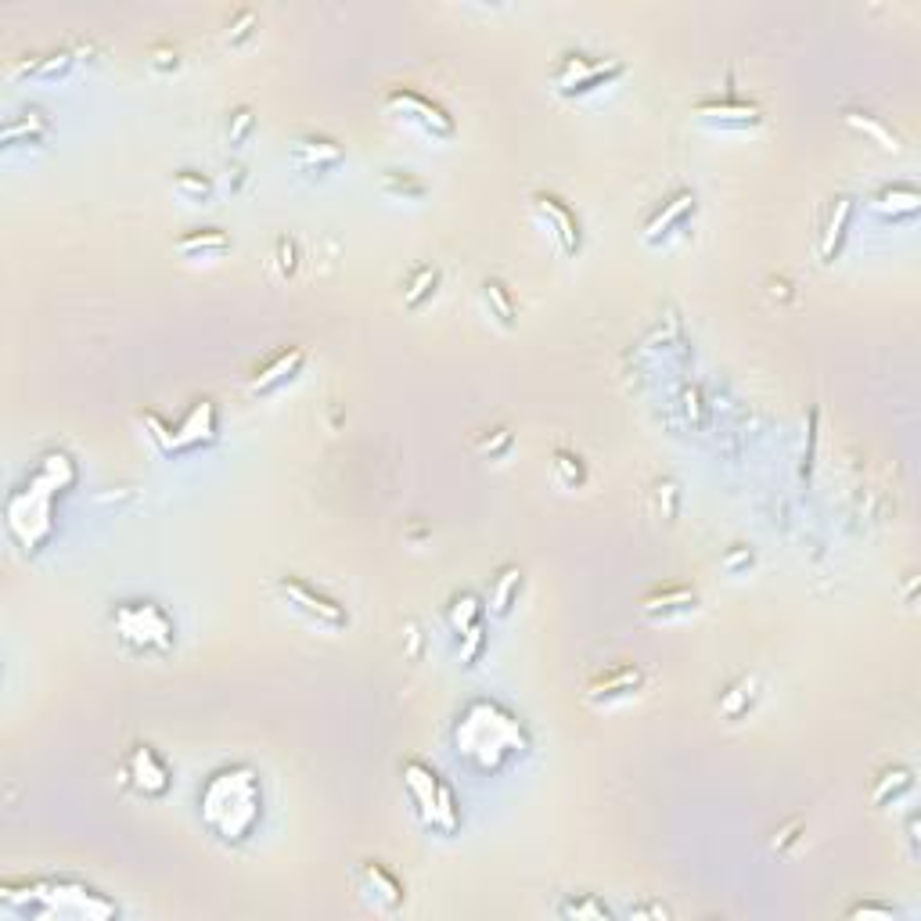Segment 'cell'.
<instances>
[{
	"instance_id": "83f0119b",
	"label": "cell",
	"mask_w": 921,
	"mask_h": 921,
	"mask_svg": "<svg viewBox=\"0 0 921 921\" xmlns=\"http://www.w3.org/2000/svg\"><path fill=\"white\" fill-rule=\"evenodd\" d=\"M173 191H177L184 202H209V195H213V180L206 177V173L198 170H177L173 173Z\"/></svg>"
},
{
	"instance_id": "4dcf8cb0",
	"label": "cell",
	"mask_w": 921,
	"mask_h": 921,
	"mask_svg": "<svg viewBox=\"0 0 921 921\" xmlns=\"http://www.w3.org/2000/svg\"><path fill=\"white\" fill-rule=\"evenodd\" d=\"M551 468H555V479L562 486H583V479H587V472H583V461L576 454H569V450H555V457H551Z\"/></svg>"
},
{
	"instance_id": "e575fe53",
	"label": "cell",
	"mask_w": 921,
	"mask_h": 921,
	"mask_svg": "<svg viewBox=\"0 0 921 921\" xmlns=\"http://www.w3.org/2000/svg\"><path fill=\"white\" fill-rule=\"evenodd\" d=\"M256 26H260V22H256V11H238V15H234L231 22H227L224 40H227L231 47L245 44V40H249V36L256 33Z\"/></svg>"
},
{
	"instance_id": "52a82bcc",
	"label": "cell",
	"mask_w": 921,
	"mask_h": 921,
	"mask_svg": "<svg viewBox=\"0 0 921 921\" xmlns=\"http://www.w3.org/2000/svg\"><path fill=\"white\" fill-rule=\"evenodd\" d=\"M695 119L706 126H716V130H756V126L763 123V112H760V105L727 94L724 101H716V98L698 101Z\"/></svg>"
},
{
	"instance_id": "6da1fadb",
	"label": "cell",
	"mask_w": 921,
	"mask_h": 921,
	"mask_svg": "<svg viewBox=\"0 0 921 921\" xmlns=\"http://www.w3.org/2000/svg\"><path fill=\"white\" fill-rule=\"evenodd\" d=\"M202 817L216 839L242 842L260 817V785L249 767H227L213 774L202 792Z\"/></svg>"
},
{
	"instance_id": "f35d334b",
	"label": "cell",
	"mask_w": 921,
	"mask_h": 921,
	"mask_svg": "<svg viewBox=\"0 0 921 921\" xmlns=\"http://www.w3.org/2000/svg\"><path fill=\"white\" fill-rule=\"evenodd\" d=\"M799 828H803V821H799V817H792L788 824H781L778 832H774V839H770V850L781 853L785 846H792V842L799 839Z\"/></svg>"
},
{
	"instance_id": "e0dca14e",
	"label": "cell",
	"mask_w": 921,
	"mask_h": 921,
	"mask_svg": "<svg viewBox=\"0 0 921 921\" xmlns=\"http://www.w3.org/2000/svg\"><path fill=\"white\" fill-rule=\"evenodd\" d=\"M216 436V411L209 400H198L188 411V418L180 421V429H173V450H195L202 443H213Z\"/></svg>"
},
{
	"instance_id": "f1b7e54d",
	"label": "cell",
	"mask_w": 921,
	"mask_h": 921,
	"mask_svg": "<svg viewBox=\"0 0 921 921\" xmlns=\"http://www.w3.org/2000/svg\"><path fill=\"white\" fill-rule=\"evenodd\" d=\"M475 623H483V605H479V598H475V594H457V598L450 601V626H454L457 634H465Z\"/></svg>"
},
{
	"instance_id": "1f68e13d",
	"label": "cell",
	"mask_w": 921,
	"mask_h": 921,
	"mask_svg": "<svg viewBox=\"0 0 921 921\" xmlns=\"http://www.w3.org/2000/svg\"><path fill=\"white\" fill-rule=\"evenodd\" d=\"M511 443H515V436H511V429H504V425H497V429H486L479 432V439H475V450L483 457H504L511 450Z\"/></svg>"
},
{
	"instance_id": "7c38bea8",
	"label": "cell",
	"mask_w": 921,
	"mask_h": 921,
	"mask_svg": "<svg viewBox=\"0 0 921 921\" xmlns=\"http://www.w3.org/2000/svg\"><path fill=\"white\" fill-rule=\"evenodd\" d=\"M123 778L130 781L137 792H144V796H162V792L170 788V770H166V763H162L148 745H134V749H130V756H126V763H123Z\"/></svg>"
},
{
	"instance_id": "b9f144b4",
	"label": "cell",
	"mask_w": 921,
	"mask_h": 921,
	"mask_svg": "<svg viewBox=\"0 0 921 921\" xmlns=\"http://www.w3.org/2000/svg\"><path fill=\"white\" fill-rule=\"evenodd\" d=\"M630 918H673V911L670 907H662V904H644V907H630Z\"/></svg>"
},
{
	"instance_id": "9a60e30c",
	"label": "cell",
	"mask_w": 921,
	"mask_h": 921,
	"mask_svg": "<svg viewBox=\"0 0 921 921\" xmlns=\"http://www.w3.org/2000/svg\"><path fill=\"white\" fill-rule=\"evenodd\" d=\"M850 220H853V198L835 195L832 206H828V220H824V227H821V238H817V260L821 263H835L842 242H846Z\"/></svg>"
},
{
	"instance_id": "d590c367",
	"label": "cell",
	"mask_w": 921,
	"mask_h": 921,
	"mask_svg": "<svg viewBox=\"0 0 921 921\" xmlns=\"http://www.w3.org/2000/svg\"><path fill=\"white\" fill-rule=\"evenodd\" d=\"M558 914H562V918H609V907L587 896V900H569V904H562Z\"/></svg>"
},
{
	"instance_id": "5b68a950",
	"label": "cell",
	"mask_w": 921,
	"mask_h": 921,
	"mask_svg": "<svg viewBox=\"0 0 921 921\" xmlns=\"http://www.w3.org/2000/svg\"><path fill=\"white\" fill-rule=\"evenodd\" d=\"M385 108H389L396 119H403V123L418 126L421 134L432 137V141H450V137L457 134L454 116H450L447 108L436 105L432 98H425V94H418V90H411V87L389 90V94H385Z\"/></svg>"
},
{
	"instance_id": "4316f807",
	"label": "cell",
	"mask_w": 921,
	"mask_h": 921,
	"mask_svg": "<svg viewBox=\"0 0 921 921\" xmlns=\"http://www.w3.org/2000/svg\"><path fill=\"white\" fill-rule=\"evenodd\" d=\"M47 119L40 112H26V119H15V123L4 126V148H15L18 137H26V144H40L47 137Z\"/></svg>"
},
{
	"instance_id": "60d3db41",
	"label": "cell",
	"mask_w": 921,
	"mask_h": 921,
	"mask_svg": "<svg viewBox=\"0 0 921 921\" xmlns=\"http://www.w3.org/2000/svg\"><path fill=\"white\" fill-rule=\"evenodd\" d=\"M742 565H752V551H749V547L738 544V547L731 551V555L724 558V569H727V573H738Z\"/></svg>"
},
{
	"instance_id": "cb8c5ba5",
	"label": "cell",
	"mask_w": 921,
	"mask_h": 921,
	"mask_svg": "<svg viewBox=\"0 0 921 921\" xmlns=\"http://www.w3.org/2000/svg\"><path fill=\"white\" fill-rule=\"evenodd\" d=\"M483 303H486V310H490V317L501 324V328H511V324H515V299H511V292L497 278L483 281Z\"/></svg>"
},
{
	"instance_id": "277c9868",
	"label": "cell",
	"mask_w": 921,
	"mask_h": 921,
	"mask_svg": "<svg viewBox=\"0 0 921 921\" xmlns=\"http://www.w3.org/2000/svg\"><path fill=\"white\" fill-rule=\"evenodd\" d=\"M112 623H116L119 637L126 644L141 648V652H166L173 644L170 616L159 605H152V601H123L116 609V616H112Z\"/></svg>"
},
{
	"instance_id": "8d00e7d4",
	"label": "cell",
	"mask_w": 921,
	"mask_h": 921,
	"mask_svg": "<svg viewBox=\"0 0 921 921\" xmlns=\"http://www.w3.org/2000/svg\"><path fill=\"white\" fill-rule=\"evenodd\" d=\"M483 644H486L483 623H475L472 630H465V634H461V662H465V666H475V662H479V655H483Z\"/></svg>"
},
{
	"instance_id": "8992f818",
	"label": "cell",
	"mask_w": 921,
	"mask_h": 921,
	"mask_svg": "<svg viewBox=\"0 0 921 921\" xmlns=\"http://www.w3.org/2000/svg\"><path fill=\"white\" fill-rule=\"evenodd\" d=\"M278 594L296 612H303L306 619H313V623L331 626V630H342V626L349 623L346 605H339V601L328 598V594H321V591H313L310 583L299 580V576H281V580H278Z\"/></svg>"
},
{
	"instance_id": "484cf974",
	"label": "cell",
	"mask_w": 921,
	"mask_h": 921,
	"mask_svg": "<svg viewBox=\"0 0 921 921\" xmlns=\"http://www.w3.org/2000/svg\"><path fill=\"white\" fill-rule=\"evenodd\" d=\"M378 188H382L385 195L403 198V202H418V198H425V184H421L414 173H400V170H382Z\"/></svg>"
},
{
	"instance_id": "603a6c76",
	"label": "cell",
	"mask_w": 921,
	"mask_h": 921,
	"mask_svg": "<svg viewBox=\"0 0 921 921\" xmlns=\"http://www.w3.org/2000/svg\"><path fill=\"white\" fill-rule=\"evenodd\" d=\"M439 278H443V270H439L436 263H425V267L414 270L411 281L403 285V306H407V310H418L425 299L436 296Z\"/></svg>"
},
{
	"instance_id": "f546056e",
	"label": "cell",
	"mask_w": 921,
	"mask_h": 921,
	"mask_svg": "<svg viewBox=\"0 0 921 921\" xmlns=\"http://www.w3.org/2000/svg\"><path fill=\"white\" fill-rule=\"evenodd\" d=\"M752 677H742V680H734L731 688L720 695V713L727 716V720H738V716L745 713V709L752 706Z\"/></svg>"
},
{
	"instance_id": "44dd1931",
	"label": "cell",
	"mask_w": 921,
	"mask_h": 921,
	"mask_svg": "<svg viewBox=\"0 0 921 921\" xmlns=\"http://www.w3.org/2000/svg\"><path fill=\"white\" fill-rule=\"evenodd\" d=\"M842 119H846V126H853V130H860L864 137H871V141L882 148V152H900V137L889 130L886 123L878 116H871V112H860V108H846L842 112Z\"/></svg>"
},
{
	"instance_id": "5bb4252c",
	"label": "cell",
	"mask_w": 921,
	"mask_h": 921,
	"mask_svg": "<svg viewBox=\"0 0 921 921\" xmlns=\"http://www.w3.org/2000/svg\"><path fill=\"white\" fill-rule=\"evenodd\" d=\"M357 886H360V893H364L375 907H382V911H400L403 907V886L396 882V875H389V871L378 864V860H364V864H360Z\"/></svg>"
},
{
	"instance_id": "2e32d148",
	"label": "cell",
	"mask_w": 921,
	"mask_h": 921,
	"mask_svg": "<svg viewBox=\"0 0 921 921\" xmlns=\"http://www.w3.org/2000/svg\"><path fill=\"white\" fill-rule=\"evenodd\" d=\"M698 609V594L691 591V587H659V591H652L648 598L641 601V612L648 619H680V616H691V612Z\"/></svg>"
},
{
	"instance_id": "d6986e66",
	"label": "cell",
	"mask_w": 921,
	"mask_h": 921,
	"mask_svg": "<svg viewBox=\"0 0 921 921\" xmlns=\"http://www.w3.org/2000/svg\"><path fill=\"white\" fill-rule=\"evenodd\" d=\"M173 249L184 256V260H206V256H220V252L231 249V238L220 227H195V231L180 234Z\"/></svg>"
},
{
	"instance_id": "9c48e42d",
	"label": "cell",
	"mask_w": 921,
	"mask_h": 921,
	"mask_svg": "<svg viewBox=\"0 0 921 921\" xmlns=\"http://www.w3.org/2000/svg\"><path fill=\"white\" fill-rule=\"evenodd\" d=\"M288 159H292V166L303 170V173H331L346 162V152H342V144L331 141V137L306 134V137H296V141H292Z\"/></svg>"
},
{
	"instance_id": "ffe728a7",
	"label": "cell",
	"mask_w": 921,
	"mask_h": 921,
	"mask_svg": "<svg viewBox=\"0 0 921 921\" xmlns=\"http://www.w3.org/2000/svg\"><path fill=\"white\" fill-rule=\"evenodd\" d=\"M72 62H76L72 51L33 54V58H26L11 76H15V80H22V76H29V80H58V76H65V72L72 69Z\"/></svg>"
},
{
	"instance_id": "30bf717a",
	"label": "cell",
	"mask_w": 921,
	"mask_h": 921,
	"mask_svg": "<svg viewBox=\"0 0 921 921\" xmlns=\"http://www.w3.org/2000/svg\"><path fill=\"white\" fill-rule=\"evenodd\" d=\"M641 684H644L641 666H634V662H619V666L598 673V677L587 684V702H591V706H612V702H623V698L634 695Z\"/></svg>"
},
{
	"instance_id": "d4e9b609",
	"label": "cell",
	"mask_w": 921,
	"mask_h": 921,
	"mask_svg": "<svg viewBox=\"0 0 921 921\" xmlns=\"http://www.w3.org/2000/svg\"><path fill=\"white\" fill-rule=\"evenodd\" d=\"M522 587V573L515 569V565H504L501 576H497V583H493V594H490V612L493 616H508L511 605H515V594H519Z\"/></svg>"
},
{
	"instance_id": "d6a6232c",
	"label": "cell",
	"mask_w": 921,
	"mask_h": 921,
	"mask_svg": "<svg viewBox=\"0 0 921 921\" xmlns=\"http://www.w3.org/2000/svg\"><path fill=\"white\" fill-rule=\"evenodd\" d=\"M274 267H278V278H292L299 267V249L288 234H281L278 242H274Z\"/></svg>"
},
{
	"instance_id": "ba28073f",
	"label": "cell",
	"mask_w": 921,
	"mask_h": 921,
	"mask_svg": "<svg viewBox=\"0 0 921 921\" xmlns=\"http://www.w3.org/2000/svg\"><path fill=\"white\" fill-rule=\"evenodd\" d=\"M533 213H537L540 224L558 238V245H562L565 256H576V252H580V242H583L580 220H576V213L565 206L562 198L547 195V191H537V195H533Z\"/></svg>"
},
{
	"instance_id": "4fadbf2b",
	"label": "cell",
	"mask_w": 921,
	"mask_h": 921,
	"mask_svg": "<svg viewBox=\"0 0 921 921\" xmlns=\"http://www.w3.org/2000/svg\"><path fill=\"white\" fill-rule=\"evenodd\" d=\"M691 213H695V191H688V188L673 191V195L662 202V209H655V216H648V224H644V231H641L644 245L666 242Z\"/></svg>"
},
{
	"instance_id": "ab89813d",
	"label": "cell",
	"mask_w": 921,
	"mask_h": 921,
	"mask_svg": "<svg viewBox=\"0 0 921 921\" xmlns=\"http://www.w3.org/2000/svg\"><path fill=\"white\" fill-rule=\"evenodd\" d=\"M846 918H878V921H893L896 911L893 907H878V904H857L846 911Z\"/></svg>"
},
{
	"instance_id": "8fae6325",
	"label": "cell",
	"mask_w": 921,
	"mask_h": 921,
	"mask_svg": "<svg viewBox=\"0 0 921 921\" xmlns=\"http://www.w3.org/2000/svg\"><path fill=\"white\" fill-rule=\"evenodd\" d=\"M306 364V349L303 346H285V349H278L274 357L267 360L263 367H256L252 371V378H249V396H267V393H274L278 385H285V382H292V378L299 375V367Z\"/></svg>"
},
{
	"instance_id": "74e56055",
	"label": "cell",
	"mask_w": 921,
	"mask_h": 921,
	"mask_svg": "<svg viewBox=\"0 0 921 921\" xmlns=\"http://www.w3.org/2000/svg\"><path fill=\"white\" fill-rule=\"evenodd\" d=\"M148 65H152L155 72H177L180 69V51L173 44H155L152 51H148Z\"/></svg>"
},
{
	"instance_id": "7a4b0ae2",
	"label": "cell",
	"mask_w": 921,
	"mask_h": 921,
	"mask_svg": "<svg viewBox=\"0 0 921 921\" xmlns=\"http://www.w3.org/2000/svg\"><path fill=\"white\" fill-rule=\"evenodd\" d=\"M403 785H407V796L418 806L421 821L439 832H457V806H454V792H450L447 781H439L436 770H429L425 763L411 760L403 767Z\"/></svg>"
},
{
	"instance_id": "7402d4cb",
	"label": "cell",
	"mask_w": 921,
	"mask_h": 921,
	"mask_svg": "<svg viewBox=\"0 0 921 921\" xmlns=\"http://www.w3.org/2000/svg\"><path fill=\"white\" fill-rule=\"evenodd\" d=\"M914 788V774L907 767H886L882 774L875 778V785H871V803L875 806H889L896 803V799L904 796V792H911Z\"/></svg>"
},
{
	"instance_id": "836d02e7",
	"label": "cell",
	"mask_w": 921,
	"mask_h": 921,
	"mask_svg": "<svg viewBox=\"0 0 921 921\" xmlns=\"http://www.w3.org/2000/svg\"><path fill=\"white\" fill-rule=\"evenodd\" d=\"M252 130H256V116H252V108H234L231 119H227V141L238 148V144L249 141Z\"/></svg>"
},
{
	"instance_id": "3957f363",
	"label": "cell",
	"mask_w": 921,
	"mask_h": 921,
	"mask_svg": "<svg viewBox=\"0 0 921 921\" xmlns=\"http://www.w3.org/2000/svg\"><path fill=\"white\" fill-rule=\"evenodd\" d=\"M626 72V65L619 58H591V54H562L551 69V83L562 98H583V94H594V90L609 87Z\"/></svg>"
},
{
	"instance_id": "ac0fdd59",
	"label": "cell",
	"mask_w": 921,
	"mask_h": 921,
	"mask_svg": "<svg viewBox=\"0 0 921 921\" xmlns=\"http://www.w3.org/2000/svg\"><path fill=\"white\" fill-rule=\"evenodd\" d=\"M871 209L886 220H911L921 209V195L911 184H893V188H882L878 195H871Z\"/></svg>"
}]
</instances>
